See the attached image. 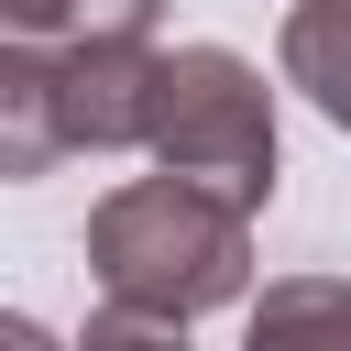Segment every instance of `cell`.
<instances>
[{
    "label": "cell",
    "mask_w": 351,
    "mask_h": 351,
    "mask_svg": "<svg viewBox=\"0 0 351 351\" xmlns=\"http://www.w3.org/2000/svg\"><path fill=\"white\" fill-rule=\"evenodd\" d=\"M88 274L132 318H208L252 296V208L186 176H132L88 208Z\"/></svg>",
    "instance_id": "cell-1"
},
{
    "label": "cell",
    "mask_w": 351,
    "mask_h": 351,
    "mask_svg": "<svg viewBox=\"0 0 351 351\" xmlns=\"http://www.w3.org/2000/svg\"><path fill=\"white\" fill-rule=\"evenodd\" d=\"M154 44L143 33H77L0 55V176H44L66 154H132L154 143Z\"/></svg>",
    "instance_id": "cell-2"
},
{
    "label": "cell",
    "mask_w": 351,
    "mask_h": 351,
    "mask_svg": "<svg viewBox=\"0 0 351 351\" xmlns=\"http://www.w3.org/2000/svg\"><path fill=\"white\" fill-rule=\"evenodd\" d=\"M143 154L186 186L263 208L274 197V88H263V66L230 55V44H176L154 66V143Z\"/></svg>",
    "instance_id": "cell-3"
},
{
    "label": "cell",
    "mask_w": 351,
    "mask_h": 351,
    "mask_svg": "<svg viewBox=\"0 0 351 351\" xmlns=\"http://www.w3.org/2000/svg\"><path fill=\"white\" fill-rule=\"evenodd\" d=\"M241 351H351V274H285V285H263Z\"/></svg>",
    "instance_id": "cell-4"
},
{
    "label": "cell",
    "mask_w": 351,
    "mask_h": 351,
    "mask_svg": "<svg viewBox=\"0 0 351 351\" xmlns=\"http://www.w3.org/2000/svg\"><path fill=\"white\" fill-rule=\"evenodd\" d=\"M274 55H285V88H307V110L351 132V0H296Z\"/></svg>",
    "instance_id": "cell-5"
},
{
    "label": "cell",
    "mask_w": 351,
    "mask_h": 351,
    "mask_svg": "<svg viewBox=\"0 0 351 351\" xmlns=\"http://www.w3.org/2000/svg\"><path fill=\"white\" fill-rule=\"evenodd\" d=\"M22 44H77V33H154L165 0H0Z\"/></svg>",
    "instance_id": "cell-6"
},
{
    "label": "cell",
    "mask_w": 351,
    "mask_h": 351,
    "mask_svg": "<svg viewBox=\"0 0 351 351\" xmlns=\"http://www.w3.org/2000/svg\"><path fill=\"white\" fill-rule=\"evenodd\" d=\"M77 351H186V340H176V318H132V307H110V318H88Z\"/></svg>",
    "instance_id": "cell-7"
},
{
    "label": "cell",
    "mask_w": 351,
    "mask_h": 351,
    "mask_svg": "<svg viewBox=\"0 0 351 351\" xmlns=\"http://www.w3.org/2000/svg\"><path fill=\"white\" fill-rule=\"evenodd\" d=\"M0 351H55V329L44 318H0Z\"/></svg>",
    "instance_id": "cell-8"
}]
</instances>
